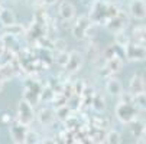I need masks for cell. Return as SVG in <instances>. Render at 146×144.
Returning a JSON list of instances; mask_svg holds the SVG:
<instances>
[{
  "label": "cell",
  "instance_id": "7c38bea8",
  "mask_svg": "<svg viewBox=\"0 0 146 144\" xmlns=\"http://www.w3.org/2000/svg\"><path fill=\"white\" fill-rule=\"evenodd\" d=\"M106 66L109 68V71L111 74L120 72L121 68H123V59H121V56H113L110 59H106Z\"/></svg>",
  "mask_w": 146,
  "mask_h": 144
},
{
  "label": "cell",
  "instance_id": "484cf974",
  "mask_svg": "<svg viewBox=\"0 0 146 144\" xmlns=\"http://www.w3.org/2000/svg\"><path fill=\"white\" fill-rule=\"evenodd\" d=\"M143 33H145V28L143 26L135 28L133 29V39L137 40L139 43H143Z\"/></svg>",
  "mask_w": 146,
  "mask_h": 144
},
{
  "label": "cell",
  "instance_id": "5b68a950",
  "mask_svg": "<svg viewBox=\"0 0 146 144\" xmlns=\"http://www.w3.org/2000/svg\"><path fill=\"white\" fill-rule=\"evenodd\" d=\"M127 17H124V14L120 12L116 17H111V19H109V22L106 23V28L110 30V32H113V33H117V32H121V30H124L126 29V26H127Z\"/></svg>",
  "mask_w": 146,
  "mask_h": 144
},
{
  "label": "cell",
  "instance_id": "6da1fadb",
  "mask_svg": "<svg viewBox=\"0 0 146 144\" xmlns=\"http://www.w3.org/2000/svg\"><path fill=\"white\" fill-rule=\"evenodd\" d=\"M139 114V108L133 104H129V102H119L116 107V117L120 122L123 124H130V122L137 118Z\"/></svg>",
  "mask_w": 146,
  "mask_h": 144
},
{
  "label": "cell",
  "instance_id": "9a60e30c",
  "mask_svg": "<svg viewBox=\"0 0 146 144\" xmlns=\"http://www.w3.org/2000/svg\"><path fill=\"white\" fill-rule=\"evenodd\" d=\"M91 107L94 111L97 112H103L104 110H106V101H104V98L100 95V94H96L91 99Z\"/></svg>",
  "mask_w": 146,
  "mask_h": 144
},
{
  "label": "cell",
  "instance_id": "5bb4252c",
  "mask_svg": "<svg viewBox=\"0 0 146 144\" xmlns=\"http://www.w3.org/2000/svg\"><path fill=\"white\" fill-rule=\"evenodd\" d=\"M143 130H145V122L142 120H137L135 118L132 122H130V131H132V135L136 137V138H140L143 135Z\"/></svg>",
  "mask_w": 146,
  "mask_h": 144
},
{
  "label": "cell",
  "instance_id": "7402d4cb",
  "mask_svg": "<svg viewBox=\"0 0 146 144\" xmlns=\"http://www.w3.org/2000/svg\"><path fill=\"white\" fill-rule=\"evenodd\" d=\"M2 22L7 26H12L15 25V14L12 13V10H5L2 13Z\"/></svg>",
  "mask_w": 146,
  "mask_h": 144
},
{
  "label": "cell",
  "instance_id": "ffe728a7",
  "mask_svg": "<svg viewBox=\"0 0 146 144\" xmlns=\"http://www.w3.org/2000/svg\"><path fill=\"white\" fill-rule=\"evenodd\" d=\"M116 35V39H114V42H116V45H119L120 48H124L129 42H130V39H129V36L124 33L123 30L121 32H117V33H114Z\"/></svg>",
  "mask_w": 146,
  "mask_h": 144
},
{
  "label": "cell",
  "instance_id": "f1b7e54d",
  "mask_svg": "<svg viewBox=\"0 0 146 144\" xmlns=\"http://www.w3.org/2000/svg\"><path fill=\"white\" fill-rule=\"evenodd\" d=\"M143 43H146V28H145V33H143Z\"/></svg>",
  "mask_w": 146,
  "mask_h": 144
},
{
  "label": "cell",
  "instance_id": "d6986e66",
  "mask_svg": "<svg viewBox=\"0 0 146 144\" xmlns=\"http://www.w3.org/2000/svg\"><path fill=\"white\" fill-rule=\"evenodd\" d=\"M70 114H71V108L68 105H61L56 110V118H59L61 121H67L70 118Z\"/></svg>",
  "mask_w": 146,
  "mask_h": 144
},
{
  "label": "cell",
  "instance_id": "4316f807",
  "mask_svg": "<svg viewBox=\"0 0 146 144\" xmlns=\"http://www.w3.org/2000/svg\"><path fill=\"white\" fill-rule=\"evenodd\" d=\"M84 88H86V84L82 81H78L75 84V88H74V92L75 95H82V92H84Z\"/></svg>",
  "mask_w": 146,
  "mask_h": 144
},
{
  "label": "cell",
  "instance_id": "d4e9b609",
  "mask_svg": "<svg viewBox=\"0 0 146 144\" xmlns=\"http://www.w3.org/2000/svg\"><path fill=\"white\" fill-rule=\"evenodd\" d=\"M117 97H119V99H120L119 102H129V104H132V102L135 101V95H133L130 91H129V92H123V91H121Z\"/></svg>",
  "mask_w": 146,
  "mask_h": 144
},
{
  "label": "cell",
  "instance_id": "4fadbf2b",
  "mask_svg": "<svg viewBox=\"0 0 146 144\" xmlns=\"http://www.w3.org/2000/svg\"><path fill=\"white\" fill-rule=\"evenodd\" d=\"M106 91L110 94V95H119L121 91H123V85H121V82L116 78H110L107 81V84H106Z\"/></svg>",
  "mask_w": 146,
  "mask_h": 144
},
{
  "label": "cell",
  "instance_id": "7a4b0ae2",
  "mask_svg": "<svg viewBox=\"0 0 146 144\" xmlns=\"http://www.w3.org/2000/svg\"><path fill=\"white\" fill-rule=\"evenodd\" d=\"M124 56L129 60H135V62H143L146 60V46L139 42H130L123 48Z\"/></svg>",
  "mask_w": 146,
  "mask_h": 144
},
{
  "label": "cell",
  "instance_id": "ba28073f",
  "mask_svg": "<svg viewBox=\"0 0 146 144\" xmlns=\"http://www.w3.org/2000/svg\"><path fill=\"white\" fill-rule=\"evenodd\" d=\"M129 91L136 95V94H140V92H145L146 91V82H145V78L139 74H135L130 79V84H129Z\"/></svg>",
  "mask_w": 146,
  "mask_h": 144
},
{
  "label": "cell",
  "instance_id": "3957f363",
  "mask_svg": "<svg viewBox=\"0 0 146 144\" xmlns=\"http://www.w3.org/2000/svg\"><path fill=\"white\" fill-rule=\"evenodd\" d=\"M106 6L107 3H104V2L93 3L90 14H88V19L91 20V23H98V25L106 26V23L109 22V19L106 17Z\"/></svg>",
  "mask_w": 146,
  "mask_h": 144
},
{
  "label": "cell",
  "instance_id": "9c48e42d",
  "mask_svg": "<svg viewBox=\"0 0 146 144\" xmlns=\"http://www.w3.org/2000/svg\"><path fill=\"white\" fill-rule=\"evenodd\" d=\"M81 66H82V56H81V53L77 52V51H71L65 68L70 72H77V71H80Z\"/></svg>",
  "mask_w": 146,
  "mask_h": 144
},
{
  "label": "cell",
  "instance_id": "cb8c5ba5",
  "mask_svg": "<svg viewBox=\"0 0 146 144\" xmlns=\"http://www.w3.org/2000/svg\"><path fill=\"white\" fill-rule=\"evenodd\" d=\"M119 13H120V10H119V7H117V6L107 3V6H106V17H107V19L116 17Z\"/></svg>",
  "mask_w": 146,
  "mask_h": 144
},
{
  "label": "cell",
  "instance_id": "44dd1931",
  "mask_svg": "<svg viewBox=\"0 0 146 144\" xmlns=\"http://www.w3.org/2000/svg\"><path fill=\"white\" fill-rule=\"evenodd\" d=\"M23 143H26V144H36V143H40L39 134L35 133V131H26L25 138H23Z\"/></svg>",
  "mask_w": 146,
  "mask_h": 144
},
{
  "label": "cell",
  "instance_id": "277c9868",
  "mask_svg": "<svg viewBox=\"0 0 146 144\" xmlns=\"http://www.w3.org/2000/svg\"><path fill=\"white\" fill-rule=\"evenodd\" d=\"M90 26H91V20L88 19V16H80L77 19V23L72 28V36L75 39H84Z\"/></svg>",
  "mask_w": 146,
  "mask_h": 144
},
{
  "label": "cell",
  "instance_id": "2e32d148",
  "mask_svg": "<svg viewBox=\"0 0 146 144\" xmlns=\"http://www.w3.org/2000/svg\"><path fill=\"white\" fill-rule=\"evenodd\" d=\"M26 126H17V127H13V140L16 143H22L23 138H25V134H26Z\"/></svg>",
  "mask_w": 146,
  "mask_h": 144
},
{
  "label": "cell",
  "instance_id": "52a82bcc",
  "mask_svg": "<svg viewBox=\"0 0 146 144\" xmlns=\"http://www.w3.org/2000/svg\"><path fill=\"white\" fill-rule=\"evenodd\" d=\"M19 114H20V122H22L23 126H29L32 120H33V110L31 107V104H28L26 101H22L19 105Z\"/></svg>",
  "mask_w": 146,
  "mask_h": 144
},
{
  "label": "cell",
  "instance_id": "f546056e",
  "mask_svg": "<svg viewBox=\"0 0 146 144\" xmlns=\"http://www.w3.org/2000/svg\"><path fill=\"white\" fill-rule=\"evenodd\" d=\"M143 135H146V122H145V130H143Z\"/></svg>",
  "mask_w": 146,
  "mask_h": 144
},
{
  "label": "cell",
  "instance_id": "30bf717a",
  "mask_svg": "<svg viewBox=\"0 0 146 144\" xmlns=\"http://www.w3.org/2000/svg\"><path fill=\"white\" fill-rule=\"evenodd\" d=\"M58 12H59V16H61L62 20H71L75 16V7H74V5L70 3V2H67V0H64V2L59 3Z\"/></svg>",
  "mask_w": 146,
  "mask_h": 144
},
{
  "label": "cell",
  "instance_id": "e0dca14e",
  "mask_svg": "<svg viewBox=\"0 0 146 144\" xmlns=\"http://www.w3.org/2000/svg\"><path fill=\"white\" fill-rule=\"evenodd\" d=\"M133 104L142 110V111H146V92H140V94H136L135 95V101Z\"/></svg>",
  "mask_w": 146,
  "mask_h": 144
},
{
  "label": "cell",
  "instance_id": "83f0119b",
  "mask_svg": "<svg viewBox=\"0 0 146 144\" xmlns=\"http://www.w3.org/2000/svg\"><path fill=\"white\" fill-rule=\"evenodd\" d=\"M100 75H101V76H110V75H111V72L109 71V68H107L106 65H104V68H101V69H100Z\"/></svg>",
  "mask_w": 146,
  "mask_h": 144
},
{
  "label": "cell",
  "instance_id": "ac0fdd59",
  "mask_svg": "<svg viewBox=\"0 0 146 144\" xmlns=\"http://www.w3.org/2000/svg\"><path fill=\"white\" fill-rule=\"evenodd\" d=\"M104 141L109 144H120L121 143V135L119 131H109L107 135L104 137Z\"/></svg>",
  "mask_w": 146,
  "mask_h": 144
},
{
  "label": "cell",
  "instance_id": "8992f818",
  "mask_svg": "<svg viewBox=\"0 0 146 144\" xmlns=\"http://www.w3.org/2000/svg\"><path fill=\"white\" fill-rule=\"evenodd\" d=\"M130 16L136 20H143L146 17V2L145 0H132L129 5Z\"/></svg>",
  "mask_w": 146,
  "mask_h": 144
},
{
  "label": "cell",
  "instance_id": "603a6c76",
  "mask_svg": "<svg viewBox=\"0 0 146 144\" xmlns=\"http://www.w3.org/2000/svg\"><path fill=\"white\" fill-rule=\"evenodd\" d=\"M68 56H70V52H65V51H61L58 55H56V64L59 65V66H64L65 68V65H67V62H68Z\"/></svg>",
  "mask_w": 146,
  "mask_h": 144
},
{
  "label": "cell",
  "instance_id": "8fae6325",
  "mask_svg": "<svg viewBox=\"0 0 146 144\" xmlns=\"http://www.w3.org/2000/svg\"><path fill=\"white\" fill-rule=\"evenodd\" d=\"M38 120L39 122L42 126L45 127H49L54 124V121H55V112L49 108H44V110H40V112L38 114Z\"/></svg>",
  "mask_w": 146,
  "mask_h": 144
}]
</instances>
